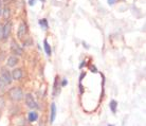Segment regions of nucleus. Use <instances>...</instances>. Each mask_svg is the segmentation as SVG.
Segmentation results:
<instances>
[{"mask_svg":"<svg viewBox=\"0 0 146 126\" xmlns=\"http://www.w3.org/2000/svg\"><path fill=\"white\" fill-rule=\"evenodd\" d=\"M109 107H110V109H111V111H112L113 113H115V111H117V101H114V100L111 101L110 104H109Z\"/></svg>","mask_w":146,"mask_h":126,"instance_id":"nucleus-11","label":"nucleus"},{"mask_svg":"<svg viewBox=\"0 0 146 126\" xmlns=\"http://www.w3.org/2000/svg\"><path fill=\"white\" fill-rule=\"evenodd\" d=\"M11 48H12V51H13V53H14V54H17V55H22V49L20 48V47H19L18 44H16L15 41H13V42H12Z\"/></svg>","mask_w":146,"mask_h":126,"instance_id":"nucleus-7","label":"nucleus"},{"mask_svg":"<svg viewBox=\"0 0 146 126\" xmlns=\"http://www.w3.org/2000/svg\"><path fill=\"white\" fill-rule=\"evenodd\" d=\"M11 75H12V80L19 81L22 78V70L21 69H15V70L12 71Z\"/></svg>","mask_w":146,"mask_h":126,"instance_id":"nucleus-5","label":"nucleus"},{"mask_svg":"<svg viewBox=\"0 0 146 126\" xmlns=\"http://www.w3.org/2000/svg\"><path fill=\"white\" fill-rule=\"evenodd\" d=\"M18 64V58L16 56H10L7 59V66L9 67H15Z\"/></svg>","mask_w":146,"mask_h":126,"instance_id":"nucleus-9","label":"nucleus"},{"mask_svg":"<svg viewBox=\"0 0 146 126\" xmlns=\"http://www.w3.org/2000/svg\"><path fill=\"white\" fill-rule=\"evenodd\" d=\"M42 1H44V0H42Z\"/></svg>","mask_w":146,"mask_h":126,"instance_id":"nucleus-23","label":"nucleus"},{"mask_svg":"<svg viewBox=\"0 0 146 126\" xmlns=\"http://www.w3.org/2000/svg\"><path fill=\"white\" fill-rule=\"evenodd\" d=\"M2 15V1L0 0V16Z\"/></svg>","mask_w":146,"mask_h":126,"instance_id":"nucleus-16","label":"nucleus"},{"mask_svg":"<svg viewBox=\"0 0 146 126\" xmlns=\"http://www.w3.org/2000/svg\"><path fill=\"white\" fill-rule=\"evenodd\" d=\"M10 96L12 97V100L14 101H20L22 100V97H23V92H22V90L19 87H14V88H12L10 90Z\"/></svg>","mask_w":146,"mask_h":126,"instance_id":"nucleus-1","label":"nucleus"},{"mask_svg":"<svg viewBox=\"0 0 146 126\" xmlns=\"http://www.w3.org/2000/svg\"><path fill=\"white\" fill-rule=\"evenodd\" d=\"M2 37V26L0 25V38Z\"/></svg>","mask_w":146,"mask_h":126,"instance_id":"nucleus-18","label":"nucleus"},{"mask_svg":"<svg viewBox=\"0 0 146 126\" xmlns=\"http://www.w3.org/2000/svg\"><path fill=\"white\" fill-rule=\"evenodd\" d=\"M108 126H112V125H108Z\"/></svg>","mask_w":146,"mask_h":126,"instance_id":"nucleus-22","label":"nucleus"},{"mask_svg":"<svg viewBox=\"0 0 146 126\" xmlns=\"http://www.w3.org/2000/svg\"><path fill=\"white\" fill-rule=\"evenodd\" d=\"M44 50H46V53H47V55H49V56L51 55V53H52L51 47H50V44H48L47 40L44 41Z\"/></svg>","mask_w":146,"mask_h":126,"instance_id":"nucleus-12","label":"nucleus"},{"mask_svg":"<svg viewBox=\"0 0 146 126\" xmlns=\"http://www.w3.org/2000/svg\"><path fill=\"white\" fill-rule=\"evenodd\" d=\"M10 32H11V22H7L3 28H2V37L4 39H7L9 37Z\"/></svg>","mask_w":146,"mask_h":126,"instance_id":"nucleus-3","label":"nucleus"},{"mask_svg":"<svg viewBox=\"0 0 146 126\" xmlns=\"http://www.w3.org/2000/svg\"><path fill=\"white\" fill-rule=\"evenodd\" d=\"M37 119H38V113L35 111H31L29 113V121L30 122H35Z\"/></svg>","mask_w":146,"mask_h":126,"instance_id":"nucleus-10","label":"nucleus"},{"mask_svg":"<svg viewBox=\"0 0 146 126\" xmlns=\"http://www.w3.org/2000/svg\"><path fill=\"white\" fill-rule=\"evenodd\" d=\"M34 2H35V0H30V4H31V5H33Z\"/></svg>","mask_w":146,"mask_h":126,"instance_id":"nucleus-20","label":"nucleus"},{"mask_svg":"<svg viewBox=\"0 0 146 126\" xmlns=\"http://www.w3.org/2000/svg\"><path fill=\"white\" fill-rule=\"evenodd\" d=\"M0 78H2L7 85H10L12 83V75L10 74L9 71H3L2 74H1V76H0Z\"/></svg>","mask_w":146,"mask_h":126,"instance_id":"nucleus-4","label":"nucleus"},{"mask_svg":"<svg viewBox=\"0 0 146 126\" xmlns=\"http://www.w3.org/2000/svg\"><path fill=\"white\" fill-rule=\"evenodd\" d=\"M114 2H115V0H108V3L109 4H113Z\"/></svg>","mask_w":146,"mask_h":126,"instance_id":"nucleus-19","label":"nucleus"},{"mask_svg":"<svg viewBox=\"0 0 146 126\" xmlns=\"http://www.w3.org/2000/svg\"><path fill=\"white\" fill-rule=\"evenodd\" d=\"M39 25L40 27L42 28L44 30H47L48 29V21L47 19H40L39 20Z\"/></svg>","mask_w":146,"mask_h":126,"instance_id":"nucleus-13","label":"nucleus"},{"mask_svg":"<svg viewBox=\"0 0 146 126\" xmlns=\"http://www.w3.org/2000/svg\"><path fill=\"white\" fill-rule=\"evenodd\" d=\"M26 103H27V105H28V107L32 108V109H36V108H38V104L35 102L33 95H32L31 93H28V94L26 95Z\"/></svg>","mask_w":146,"mask_h":126,"instance_id":"nucleus-2","label":"nucleus"},{"mask_svg":"<svg viewBox=\"0 0 146 126\" xmlns=\"http://www.w3.org/2000/svg\"><path fill=\"white\" fill-rule=\"evenodd\" d=\"M3 1H5V2H7V1H10V0H3Z\"/></svg>","mask_w":146,"mask_h":126,"instance_id":"nucleus-21","label":"nucleus"},{"mask_svg":"<svg viewBox=\"0 0 146 126\" xmlns=\"http://www.w3.org/2000/svg\"><path fill=\"white\" fill-rule=\"evenodd\" d=\"M67 83H68V82H67V80L65 78V80L62 81V86H66V85H67Z\"/></svg>","mask_w":146,"mask_h":126,"instance_id":"nucleus-17","label":"nucleus"},{"mask_svg":"<svg viewBox=\"0 0 146 126\" xmlns=\"http://www.w3.org/2000/svg\"><path fill=\"white\" fill-rule=\"evenodd\" d=\"M56 117V106L54 103L51 104V113H50V123H53L55 121Z\"/></svg>","mask_w":146,"mask_h":126,"instance_id":"nucleus-8","label":"nucleus"},{"mask_svg":"<svg viewBox=\"0 0 146 126\" xmlns=\"http://www.w3.org/2000/svg\"><path fill=\"white\" fill-rule=\"evenodd\" d=\"M3 16H4V18L5 19H7L9 17H10V9H5L3 11Z\"/></svg>","mask_w":146,"mask_h":126,"instance_id":"nucleus-14","label":"nucleus"},{"mask_svg":"<svg viewBox=\"0 0 146 126\" xmlns=\"http://www.w3.org/2000/svg\"><path fill=\"white\" fill-rule=\"evenodd\" d=\"M7 84L4 83V81L2 80V78H0V90H3L5 87H7Z\"/></svg>","mask_w":146,"mask_h":126,"instance_id":"nucleus-15","label":"nucleus"},{"mask_svg":"<svg viewBox=\"0 0 146 126\" xmlns=\"http://www.w3.org/2000/svg\"><path fill=\"white\" fill-rule=\"evenodd\" d=\"M26 33H27L26 23H21L18 28V38L19 39H22V38L25 37V35H26Z\"/></svg>","mask_w":146,"mask_h":126,"instance_id":"nucleus-6","label":"nucleus"}]
</instances>
